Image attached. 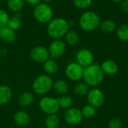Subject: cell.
Instances as JSON below:
<instances>
[{
  "mask_svg": "<svg viewBox=\"0 0 128 128\" xmlns=\"http://www.w3.org/2000/svg\"><path fill=\"white\" fill-rule=\"evenodd\" d=\"M100 16L93 10L83 12L79 20V26L84 32H92L97 29L100 25Z\"/></svg>",
  "mask_w": 128,
  "mask_h": 128,
  "instance_id": "obj_3",
  "label": "cell"
},
{
  "mask_svg": "<svg viewBox=\"0 0 128 128\" xmlns=\"http://www.w3.org/2000/svg\"><path fill=\"white\" fill-rule=\"evenodd\" d=\"M0 39L7 43V44H12L16 39V31L10 28L8 26L3 27L0 28Z\"/></svg>",
  "mask_w": 128,
  "mask_h": 128,
  "instance_id": "obj_14",
  "label": "cell"
},
{
  "mask_svg": "<svg viewBox=\"0 0 128 128\" xmlns=\"http://www.w3.org/2000/svg\"><path fill=\"white\" fill-rule=\"evenodd\" d=\"M100 29L105 33H112L116 30V23L112 20H106L100 22Z\"/></svg>",
  "mask_w": 128,
  "mask_h": 128,
  "instance_id": "obj_25",
  "label": "cell"
},
{
  "mask_svg": "<svg viewBox=\"0 0 128 128\" xmlns=\"http://www.w3.org/2000/svg\"><path fill=\"white\" fill-rule=\"evenodd\" d=\"M116 35L119 40L122 42L128 41V24L122 23L116 28Z\"/></svg>",
  "mask_w": 128,
  "mask_h": 128,
  "instance_id": "obj_22",
  "label": "cell"
},
{
  "mask_svg": "<svg viewBox=\"0 0 128 128\" xmlns=\"http://www.w3.org/2000/svg\"><path fill=\"white\" fill-rule=\"evenodd\" d=\"M9 17L8 13L4 9L0 8V28L7 26Z\"/></svg>",
  "mask_w": 128,
  "mask_h": 128,
  "instance_id": "obj_30",
  "label": "cell"
},
{
  "mask_svg": "<svg viewBox=\"0 0 128 128\" xmlns=\"http://www.w3.org/2000/svg\"><path fill=\"white\" fill-rule=\"evenodd\" d=\"M33 17L40 23H48L53 19V10L52 7L45 2H40L35 5L33 9Z\"/></svg>",
  "mask_w": 128,
  "mask_h": 128,
  "instance_id": "obj_4",
  "label": "cell"
},
{
  "mask_svg": "<svg viewBox=\"0 0 128 128\" xmlns=\"http://www.w3.org/2000/svg\"><path fill=\"white\" fill-rule=\"evenodd\" d=\"M50 57L56 59L62 57L66 51V43L62 39H54L48 47Z\"/></svg>",
  "mask_w": 128,
  "mask_h": 128,
  "instance_id": "obj_10",
  "label": "cell"
},
{
  "mask_svg": "<svg viewBox=\"0 0 128 128\" xmlns=\"http://www.w3.org/2000/svg\"><path fill=\"white\" fill-rule=\"evenodd\" d=\"M90 89V87L84 82H78L74 87V93L80 97L86 96L88 91Z\"/></svg>",
  "mask_w": 128,
  "mask_h": 128,
  "instance_id": "obj_21",
  "label": "cell"
},
{
  "mask_svg": "<svg viewBox=\"0 0 128 128\" xmlns=\"http://www.w3.org/2000/svg\"><path fill=\"white\" fill-rule=\"evenodd\" d=\"M29 56L32 61L40 64H44L46 61L50 58L48 48L44 46H37L33 47L30 51Z\"/></svg>",
  "mask_w": 128,
  "mask_h": 128,
  "instance_id": "obj_11",
  "label": "cell"
},
{
  "mask_svg": "<svg viewBox=\"0 0 128 128\" xmlns=\"http://www.w3.org/2000/svg\"><path fill=\"white\" fill-rule=\"evenodd\" d=\"M34 98L32 93L29 92H26L22 93L18 98V104L21 106H28L34 102Z\"/></svg>",
  "mask_w": 128,
  "mask_h": 128,
  "instance_id": "obj_18",
  "label": "cell"
},
{
  "mask_svg": "<svg viewBox=\"0 0 128 128\" xmlns=\"http://www.w3.org/2000/svg\"><path fill=\"white\" fill-rule=\"evenodd\" d=\"M1 4H2V0H0V5H1Z\"/></svg>",
  "mask_w": 128,
  "mask_h": 128,
  "instance_id": "obj_36",
  "label": "cell"
},
{
  "mask_svg": "<svg viewBox=\"0 0 128 128\" xmlns=\"http://www.w3.org/2000/svg\"><path fill=\"white\" fill-rule=\"evenodd\" d=\"M100 66L104 75L113 76L116 74L118 71V65L117 62L111 59H107V60L102 62Z\"/></svg>",
  "mask_w": 128,
  "mask_h": 128,
  "instance_id": "obj_13",
  "label": "cell"
},
{
  "mask_svg": "<svg viewBox=\"0 0 128 128\" xmlns=\"http://www.w3.org/2000/svg\"><path fill=\"white\" fill-rule=\"evenodd\" d=\"M57 100H58L60 108L66 110L72 107L73 99L71 98L70 96H69L68 94H63V95H61L59 98H58Z\"/></svg>",
  "mask_w": 128,
  "mask_h": 128,
  "instance_id": "obj_27",
  "label": "cell"
},
{
  "mask_svg": "<svg viewBox=\"0 0 128 128\" xmlns=\"http://www.w3.org/2000/svg\"><path fill=\"white\" fill-rule=\"evenodd\" d=\"M94 53L88 49H81L76 54V62L84 68L94 64Z\"/></svg>",
  "mask_w": 128,
  "mask_h": 128,
  "instance_id": "obj_12",
  "label": "cell"
},
{
  "mask_svg": "<svg viewBox=\"0 0 128 128\" xmlns=\"http://www.w3.org/2000/svg\"><path fill=\"white\" fill-rule=\"evenodd\" d=\"M121 4L122 10L125 13H128V0H124Z\"/></svg>",
  "mask_w": 128,
  "mask_h": 128,
  "instance_id": "obj_32",
  "label": "cell"
},
{
  "mask_svg": "<svg viewBox=\"0 0 128 128\" xmlns=\"http://www.w3.org/2000/svg\"><path fill=\"white\" fill-rule=\"evenodd\" d=\"M115 3H122L124 0H112Z\"/></svg>",
  "mask_w": 128,
  "mask_h": 128,
  "instance_id": "obj_34",
  "label": "cell"
},
{
  "mask_svg": "<svg viewBox=\"0 0 128 128\" xmlns=\"http://www.w3.org/2000/svg\"><path fill=\"white\" fill-rule=\"evenodd\" d=\"M44 70L48 75L54 74L58 70V64L55 59L49 58L44 63Z\"/></svg>",
  "mask_w": 128,
  "mask_h": 128,
  "instance_id": "obj_20",
  "label": "cell"
},
{
  "mask_svg": "<svg viewBox=\"0 0 128 128\" xmlns=\"http://www.w3.org/2000/svg\"><path fill=\"white\" fill-rule=\"evenodd\" d=\"M8 27L13 29L14 31L18 30L21 26V15L20 12L15 13V14L12 16L9 17L8 22Z\"/></svg>",
  "mask_w": 128,
  "mask_h": 128,
  "instance_id": "obj_23",
  "label": "cell"
},
{
  "mask_svg": "<svg viewBox=\"0 0 128 128\" xmlns=\"http://www.w3.org/2000/svg\"><path fill=\"white\" fill-rule=\"evenodd\" d=\"M86 100L88 104L97 108L101 107L105 103V94L104 92L98 87L89 89L86 94Z\"/></svg>",
  "mask_w": 128,
  "mask_h": 128,
  "instance_id": "obj_7",
  "label": "cell"
},
{
  "mask_svg": "<svg viewBox=\"0 0 128 128\" xmlns=\"http://www.w3.org/2000/svg\"><path fill=\"white\" fill-rule=\"evenodd\" d=\"M84 68L76 62H71L67 64L64 69L66 77L72 82H79L82 79Z\"/></svg>",
  "mask_w": 128,
  "mask_h": 128,
  "instance_id": "obj_8",
  "label": "cell"
},
{
  "mask_svg": "<svg viewBox=\"0 0 128 128\" xmlns=\"http://www.w3.org/2000/svg\"><path fill=\"white\" fill-rule=\"evenodd\" d=\"M40 110L46 115L56 114L60 109L57 98L46 96L40 99L38 102Z\"/></svg>",
  "mask_w": 128,
  "mask_h": 128,
  "instance_id": "obj_6",
  "label": "cell"
},
{
  "mask_svg": "<svg viewBox=\"0 0 128 128\" xmlns=\"http://www.w3.org/2000/svg\"><path fill=\"white\" fill-rule=\"evenodd\" d=\"M80 40V36L78 33L74 30H69L64 35V42L69 45L74 46L78 44Z\"/></svg>",
  "mask_w": 128,
  "mask_h": 128,
  "instance_id": "obj_24",
  "label": "cell"
},
{
  "mask_svg": "<svg viewBox=\"0 0 128 128\" xmlns=\"http://www.w3.org/2000/svg\"><path fill=\"white\" fill-rule=\"evenodd\" d=\"M52 88L54 91L61 95L66 94L69 90V85L68 82L64 80H58L53 83Z\"/></svg>",
  "mask_w": 128,
  "mask_h": 128,
  "instance_id": "obj_17",
  "label": "cell"
},
{
  "mask_svg": "<svg viewBox=\"0 0 128 128\" xmlns=\"http://www.w3.org/2000/svg\"><path fill=\"white\" fill-rule=\"evenodd\" d=\"M53 1H54V0H43L44 2L47 3V4H49V3H50V2H53Z\"/></svg>",
  "mask_w": 128,
  "mask_h": 128,
  "instance_id": "obj_35",
  "label": "cell"
},
{
  "mask_svg": "<svg viewBox=\"0 0 128 128\" xmlns=\"http://www.w3.org/2000/svg\"></svg>",
  "mask_w": 128,
  "mask_h": 128,
  "instance_id": "obj_37",
  "label": "cell"
},
{
  "mask_svg": "<svg viewBox=\"0 0 128 128\" xmlns=\"http://www.w3.org/2000/svg\"><path fill=\"white\" fill-rule=\"evenodd\" d=\"M83 118H92L96 115V108L90 104L85 105L81 110Z\"/></svg>",
  "mask_w": 128,
  "mask_h": 128,
  "instance_id": "obj_28",
  "label": "cell"
},
{
  "mask_svg": "<svg viewBox=\"0 0 128 128\" xmlns=\"http://www.w3.org/2000/svg\"><path fill=\"white\" fill-rule=\"evenodd\" d=\"M70 30L69 22L63 17H56L47 23V34L54 39H61Z\"/></svg>",
  "mask_w": 128,
  "mask_h": 128,
  "instance_id": "obj_1",
  "label": "cell"
},
{
  "mask_svg": "<svg viewBox=\"0 0 128 128\" xmlns=\"http://www.w3.org/2000/svg\"><path fill=\"white\" fill-rule=\"evenodd\" d=\"M83 118L81 110L76 107H70L66 110L64 113V119L65 122L72 126L80 124L82 122Z\"/></svg>",
  "mask_w": 128,
  "mask_h": 128,
  "instance_id": "obj_9",
  "label": "cell"
},
{
  "mask_svg": "<svg viewBox=\"0 0 128 128\" xmlns=\"http://www.w3.org/2000/svg\"><path fill=\"white\" fill-rule=\"evenodd\" d=\"M104 74L98 64H92L84 68L82 80L89 87H98L104 80Z\"/></svg>",
  "mask_w": 128,
  "mask_h": 128,
  "instance_id": "obj_2",
  "label": "cell"
},
{
  "mask_svg": "<svg viewBox=\"0 0 128 128\" xmlns=\"http://www.w3.org/2000/svg\"><path fill=\"white\" fill-rule=\"evenodd\" d=\"M26 0H7L8 8L14 13L20 12L24 8Z\"/></svg>",
  "mask_w": 128,
  "mask_h": 128,
  "instance_id": "obj_19",
  "label": "cell"
},
{
  "mask_svg": "<svg viewBox=\"0 0 128 128\" xmlns=\"http://www.w3.org/2000/svg\"></svg>",
  "mask_w": 128,
  "mask_h": 128,
  "instance_id": "obj_38",
  "label": "cell"
},
{
  "mask_svg": "<svg viewBox=\"0 0 128 128\" xmlns=\"http://www.w3.org/2000/svg\"><path fill=\"white\" fill-rule=\"evenodd\" d=\"M122 126H123V122L118 118H112L108 124V128H122Z\"/></svg>",
  "mask_w": 128,
  "mask_h": 128,
  "instance_id": "obj_31",
  "label": "cell"
},
{
  "mask_svg": "<svg viewBox=\"0 0 128 128\" xmlns=\"http://www.w3.org/2000/svg\"><path fill=\"white\" fill-rule=\"evenodd\" d=\"M13 119L17 126L22 127L28 124L30 122V116L27 112L24 110H19L14 113Z\"/></svg>",
  "mask_w": 128,
  "mask_h": 128,
  "instance_id": "obj_15",
  "label": "cell"
},
{
  "mask_svg": "<svg viewBox=\"0 0 128 128\" xmlns=\"http://www.w3.org/2000/svg\"><path fill=\"white\" fill-rule=\"evenodd\" d=\"M41 1L42 0H26V2H27L30 5L35 6V5L38 4L39 3H40Z\"/></svg>",
  "mask_w": 128,
  "mask_h": 128,
  "instance_id": "obj_33",
  "label": "cell"
},
{
  "mask_svg": "<svg viewBox=\"0 0 128 128\" xmlns=\"http://www.w3.org/2000/svg\"><path fill=\"white\" fill-rule=\"evenodd\" d=\"M13 92L10 86L6 85L0 86V106L7 104L12 98Z\"/></svg>",
  "mask_w": 128,
  "mask_h": 128,
  "instance_id": "obj_16",
  "label": "cell"
},
{
  "mask_svg": "<svg viewBox=\"0 0 128 128\" xmlns=\"http://www.w3.org/2000/svg\"><path fill=\"white\" fill-rule=\"evenodd\" d=\"M73 4L78 9L86 10L93 3V0H72Z\"/></svg>",
  "mask_w": 128,
  "mask_h": 128,
  "instance_id": "obj_29",
  "label": "cell"
},
{
  "mask_svg": "<svg viewBox=\"0 0 128 128\" xmlns=\"http://www.w3.org/2000/svg\"><path fill=\"white\" fill-rule=\"evenodd\" d=\"M60 124V118L56 114L47 115L45 119V126L46 128H58Z\"/></svg>",
  "mask_w": 128,
  "mask_h": 128,
  "instance_id": "obj_26",
  "label": "cell"
},
{
  "mask_svg": "<svg viewBox=\"0 0 128 128\" xmlns=\"http://www.w3.org/2000/svg\"><path fill=\"white\" fill-rule=\"evenodd\" d=\"M53 80L48 74H41L37 76L32 82L33 92L39 95L47 94L53 87Z\"/></svg>",
  "mask_w": 128,
  "mask_h": 128,
  "instance_id": "obj_5",
  "label": "cell"
}]
</instances>
